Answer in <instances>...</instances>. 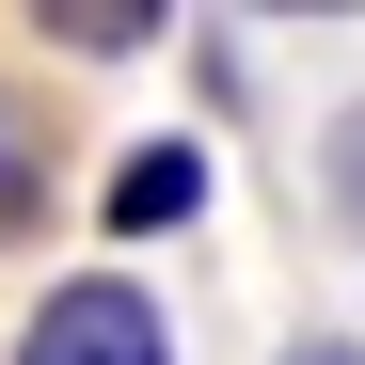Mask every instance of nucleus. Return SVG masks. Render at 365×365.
I'll return each mask as SVG.
<instances>
[{
	"mask_svg": "<svg viewBox=\"0 0 365 365\" xmlns=\"http://www.w3.org/2000/svg\"><path fill=\"white\" fill-rule=\"evenodd\" d=\"M16 365H175V318H159L128 270H64L16 318Z\"/></svg>",
	"mask_w": 365,
	"mask_h": 365,
	"instance_id": "obj_1",
	"label": "nucleus"
},
{
	"mask_svg": "<svg viewBox=\"0 0 365 365\" xmlns=\"http://www.w3.org/2000/svg\"><path fill=\"white\" fill-rule=\"evenodd\" d=\"M191 207H207V143H128V159H111V191H96L111 238H159V222H191Z\"/></svg>",
	"mask_w": 365,
	"mask_h": 365,
	"instance_id": "obj_2",
	"label": "nucleus"
},
{
	"mask_svg": "<svg viewBox=\"0 0 365 365\" xmlns=\"http://www.w3.org/2000/svg\"><path fill=\"white\" fill-rule=\"evenodd\" d=\"M32 32L80 48V64H128V48H159L175 16H159V0H32Z\"/></svg>",
	"mask_w": 365,
	"mask_h": 365,
	"instance_id": "obj_3",
	"label": "nucleus"
},
{
	"mask_svg": "<svg viewBox=\"0 0 365 365\" xmlns=\"http://www.w3.org/2000/svg\"><path fill=\"white\" fill-rule=\"evenodd\" d=\"M32 191H48V143H32V111L0 96V222H32Z\"/></svg>",
	"mask_w": 365,
	"mask_h": 365,
	"instance_id": "obj_4",
	"label": "nucleus"
},
{
	"mask_svg": "<svg viewBox=\"0 0 365 365\" xmlns=\"http://www.w3.org/2000/svg\"><path fill=\"white\" fill-rule=\"evenodd\" d=\"M318 191H334V207L365 222V111H334V159H318Z\"/></svg>",
	"mask_w": 365,
	"mask_h": 365,
	"instance_id": "obj_5",
	"label": "nucleus"
},
{
	"mask_svg": "<svg viewBox=\"0 0 365 365\" xmlns=\"http://www.w3.org/2000/svg\"><path fill=\"white\" fill-rule=\"evenodd\" d=\"M286 365H349V349H286Z\"/></svg>",
	"mask_w": 365,
	"mask_h": 365,
	"instance_id": "obj_6",
	"label": "nucleus"
}]
</instances>
